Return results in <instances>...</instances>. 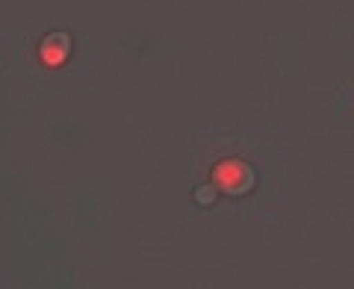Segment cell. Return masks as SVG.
<instances>
[{
  "instance_id": "cell-2",
  "label": "cell",
  "mask_w": 354,
  "mask_h": 289,
  "mask_svg": "<svg viewBox=\"0 0 354 289\" xmlns=\"http://www.w3.org/2000/svg\"><path fill=\"white\" fill-rule=\"evenodd\" d=\"M68 57H71V36H68V32L57 30V32H48V36L41 39V44H39V59L44 65L57 68V65H62Z\"/></svg>"
},
{
  "instance_id": "cell-3",
  "label": "cell",
  "mask_w": 354,
  "mask_h": 289,
  "mask_svg": "<svg viewBox=\"0 0 354 289\" xmlns=\"http://www.w3.org/2000/svg\"><path fill=\"white\" fill-rule=\"evenodd\" d=\"M216 198H218V186H216V183H204V186L195 189L192 201H195L198 207H209V204H216Z\"/></svg>"
},
{
  "instance_id": "cell-1",
  "label": "cell",
  "mask_w": 354,
  "mask_h": 289,
  "mask_svg": "<svg viewBox=\"0 0 354 289\" xmlns=\"http://www.w3.org/2000/svg\"><path fill=\"white\" fill-rule=\"evenodd\" d=\"M213 183L218 186V192H225L230 198H239V195H248L257 177H254V169L242 160H221L216 162L213 169Z\"/></svg>"
}]
</instances>
